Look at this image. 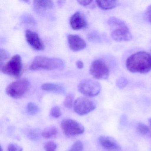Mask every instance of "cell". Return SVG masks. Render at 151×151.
<instances>
[{
    "label": "cell",
    "instance_id": "cell-33",
    "mask_svg": "<svg viewBox=\"0 0 151 151\" xmlns=\"http://www.w3.org/2000/svg\"><path fill=\"white\" fill-rule=\"evenodd\" d=\"M3 151V150H2V147H1V151Z\"/></svg>",
    "mask_w": 151,
    "mask_h": 151
},
{
    "label": "cell",
    "instance_id": "cell-4",
    "mask_svg": "<svg viewBox=\"0 0 151 151\" xmlns=\"http://www.w3.org/2000/svg\"><path fill=\"white\" fill-rule=\"evenodd\" d=\"M22 70V59L19 55H14L10 60L1 68V71L3 74L14 78L20 77Z\"/></svg>",
    "mask_w": 151,
    "mask_h": 151
},
{
    "label": "cell",
    "instance_id": "cell-1",
    "mask_svg": "<svg viewBox=\"0 0 151 151\" xmlns=\"http://www.w3.org/2000/svg\"><path fill=\"white\" fill-rule=\"evenodd\" d=\"M126 67L132 73H148L151 70V55L143 51L135 53L126 60Z\"/></svg>",
    "mask_w": 151,
    "mask_h": 151
},
{
    "label": "cell",
    "instance_id": "cell-15",
    "mask_svg": "<svg viewBox=\"0 0 151 151\" xmlns=\"http://www.w3.org/2000/svg\"><path fill=\"white\" fill-rule=\"evenodd\" d=\"M33 5L37 9H51L54 7V3L49 0H35L33 1Z\"/></svg>",
    "mask_w": 151,
    "mask_h": 151
},
{
    "label": "cell",
    "instance_id": "cell-7",
    "mask_svg": "<svg viewBox=\"0 0 151 151\" xmlns=\"http://www.w3.org/2000/svg\"><path fill=\"white\" fill-rule=\"evenodd\" d=\"M61 126L64 134L69 137L78 136L84 132V128L83 125L73 119L63 120Z\"/></svg>",
    "mask_w": 151,
    "mask_h": 151
},
{
    "label": "cell",
    "instance_id": "cell-14",
    "mask_svg": "<svg viewBox=\"0 0 151 151\" xmlns=\"http://www.w3.org/2000/svg\"><path fill=\"white\" fill-rule=\"evenodd\" d=\"M41 89L47 91L57 93H64L65 89L62 86L52 83H45L41 85Z\"/></svg>",
    "mask_w": 151,
    "mask_h": 151
},
{
    "label": "cell",
    "instance_id": "cell-31",
    "mask_svg": "<svg viewBox=\"0 0 151 151\" xmlns=\"http://www.w3.org/2000/svg\"><path fill=\"white\" fill-rule=\"evenodd\" d=\"M77 67L79 69H81L83 68L84 67V63L81 60H78L76 62Z\"/></svg>",
    "mask_w": 151,
    "mask_h": 151
},
{
    "label": "cell",
    "instance_id": "cell-29",
    "mask_svg": "<svg viewBox=\"0 0 151 151\" xmlns=\"http://www.w3.org/2000/svg\"><path fill=\"white\" fill-rule=\"evenodd\" d=\"M145 17L147 20L151 23V5L147 8L145 12Z\"/></svg>",
    "mask_w": 151,
    "mask_h": 151
},
{
    "label": "cell",
    "instance_id": "cell-11",
    "mask_svg": "<svg viewBox=\"0 0 151 151\" xmlns=\"http://www.w3.org/2000/svg\"><path fill=\"white\" fill-rule=\"evenodd\" d=\"M68 40L70 48L74 52L81 51L86 47L85 41L78 35L69 34Z\"/></svg>",
    "mask_w": 151,
    "mask_h": 151
},
{
    "label": "cell",
    "instance_id": "cell-5",
    "mask_svg": "<svg viewBox=\"0 0 151 151\" xmlns=\"http://www.w3.org/2000/svg\"><path fill=\"white\" fill-rule=\"evenodd\" d=\"M79 92L88 97H93L100 92L101 86L100 83L91 79H84L78 86Z\"/></svg>",
    "mask_w": 151,
    "mask_h": 151
},
{
    "label": "cell",
    "instance_id": "cell-32",
    "mask_svg": "<svg viewBox=\"0 0 151 151\" xmlns=\"http://www.w3.org/2000/svg\"><path fill=\"white\" fill-rule=\"evenodd\" d=\"M149 123L150 124V126H151V118L149 119Z\"/></svg>",
    "mask_w": 151,
    "mask_h": 151
},
{
    "label": "cell",
    "instance_id": "cell-30",
    "mask_svg": "<svg viewBox=\"0 0 151 151\" xmlns=\"http://www.w3.org/2000/svg\"><path fill=\"white\" fill-rule=\"evenodd\" d=\"M92 2V1H78V2L79 3L80 5L84 6H88Z\"/></svg>",
    "mask_w": 151,
    "mask_h": 151
},
{
    "label": "cell",
    "instance_id": "cell-21",
    "mask_svg": "<svg viewBox=\"0 0 151 151\" xmlns=\"http://www.w3.org/2000/svg\"><path fill=\"white\" fill-rule=\"evenodd\" d=\"M137 129L139 133L143 135H147L150 132V129L149 127L141 123L138 124Z\"/></svg>",
    "mask_w": 151,
    "mask_h": 151
},
{
    "label": "cell",
    "instance_id": "cell-3",
    "mask_svg": "<svg viewBox=\"0 0 151 151\" xmlns=\"http://www.w3.org/2000/svg\"><path fill=\"white\" fill-rule=\"evenodd\" d=\"M30 83L25 78L17 79L9 84L6 89L7 94L14 99H20L27 93Z\"/></svg>",
    "mask_w": 151,
    "mask_h": 151
},
{
    "label": "cell",
    "instance_id": "cell-20",
    "mask_svg": "<svg viewBox=\"0 0 151 151\" xmlns=\"http://www.w3.org/2000/svg\"><path fill=\"white\" fill-rule=\"evenodd\" d=\"M74 99V94L72 93L68 94L64 100V103H63L64 106L67 108H71L73 106Z\"/></svg>",
    "mask_w": 151,
    "mask_h": 151
},
{
    "label": "cell",
    "instance_id": "cell-12",
    "mask_svg": "<svg viewBox=\"0 0 151 151\" xmlns=\"http://www.w3.org/2000/svg\"><path fill=\"white\" fill-rule=\"evenodd\" d=\"M101 146L109 151H120L121 147L119 144L112 138L106 136H101L99 139Z\"/></svg>",
    "mask_w": 151,
    "mask_h": 151
},
{
    "label": "cell",
    "instance_id": "cell-24",
    "mask_svg": "<svg viewBox=\"0 0 151 151\" xmlns=\"http://www.w3.org/2000/svg\"><path fill=\"white\" fill-rule=\"evenodd\" d=\"M45 151H55L57 148V145L53 141H48L44 146Z\"/></svg>",
    "mask_w": 151,
    "mask_h": 151
},
{
    "label": "cell",
    "instance_id": "cell-17",
    "mask_svg": "<svg viewBox=\"0 0 151 151\" xmlns=\"http://www.w3.org/2000/svg\"><path fill=\"white\" fill-rule=\"evenodd\" d=\"M58 133L57 128L55 126H51L45 129L41 133V136L45 138H53L56 137Z\"/></svg>",
    "mask_w": 151,
    "mask_h": 151
},
{
    "label": "cell",
    "instance_id": "cell-23",
    "mask_svg": "<svg viewBox=\"0 0 151 151\" xmlns=\"http://www.w3.org/2000/svg\"><path fill=\"white\" fill-rule=\"evenodd\" d=\"M128 80L123 77H121L116 80V85L119 89H123L128 85Z\"/></svg>",
    "mask_w": 151,
    "mask_h": 151
},
{
    "label": "cell",
    "instance_id": "cell-28",
    "mask_svg": "<svg viewBox=\"0 0 151 151\" xmlns=\"http://www.w3.org/2000/svg\"><path fill=\"white\" fill-rule=\"evenodd\" d=\"M40 132L35 130H31L29 132V137L32 139H37L39 138Z\"/></svg>",
    "mask_w": 151,
    "mask_h": 151
},
{
    "label": "cell",
    "instance_id": "cell-9",
    "mask_svg": "<svg viewBox=\"0 0 151 151\" xmlns=\"http://www.w3.org/2000/svg\"><path fill=\"white\" fill-rule=\"evenodd\" d=\"M111 32V36L112 38L117 42L130 41L132 39V35L127 27L126 24L113 27Z\"/></svg>",
    "mask_w": 151,
    "mask_h": 151
},
{
    "label": "cell",
    "instance_id": "cell-19",
    "mask_svg": "<svg viewBox=\"0 0 151 151\" xmlns=\"http://www.w3.org/2000/svg\"><path fill=\"white\" fill-rule=\"evenodd\" d=\"M125 24L124 22L115 17H110L108 20V24L112 28L123 25Z\"/></svg>",
    "mask_w": 151,
    "mask_h": 151
},
{
    "label": "cell",
    "instance_id": "cell-8",
    "mask_svg": "<svg viewBox=\"0 0 151 151\" xmlns=\"http://www.w3.org/2000/svg\"><path fill=\"white\" fill-rule=\"evenodd\" d=\"M96 107V103L93 101L85 97H79L74 102V111L79 115L89 114L93 111Z\"/></svg>",
    "mask_w": 151,
    "mask_h": 151
},
{
    "label": "cell",
    "instance_id": "cell-2",
    "mask_svg": "<svg viewBox=\"0 0 151 151\" xmlns=\"http://www.w3.org/2000/svg\"><path fill=\"white\" fill-rule=\"evenodd\" d=\"M65 67L64 62L59 58H49L43 56L35 57L29 67L31 70H63Z\"/></svg>",
    "mask_w": 151,
    "mask_h": 151
},
{
    "label": "cell",
    "instance_id": "cell-13",
    "mask_svg": "<svg viewBox=\"0 0 151 151\" xmlns=\"http://www.w3.org/2000/svg\"><path fill=\"white\" fill-rule=\"evenodd\" d=\"M70 23L71 28L74 30H79L86 28L87 22L84 17L79 12H77L71 17Z\"/></svg>",
    "mask_w": 151,
    "mask_h": 151
},
{
    "label": "cell",
    "instance_id": "cell-6",
    "mask_svg": "<svg viewBox=\"0 0 151 151\" xmlns=\"http://www.w3.org/2000/svg\"><path fill=\"white\" fill-rule=\"evenodd\" d=\"M90 73L93 77L97 79H106L109 76V68L103 60L93 61L90 68Z\"/></svg>",
    "mask_w": 151,
    "mask_h": 151
},
{
    "label": "cell",
    "instance_id": "cell-26",
    "mask_svg": "<svg viewBox=\"0 0 151 151\" xmlns=\"http://www.w3.org/2000/svg\"><path fill=\"white\" fill-rule=\"evenodd\" d=\"M61 111L58 106H54L51 110V115L54 118H58L61 116Z\"/></svg>",
    "mask_w": 151,
    "mask_h": 151
},
{
    "label": "cell",
    "instance_id": "cell-10",
    "mask_svg": "<svg viewBox=\"0 0 151 151\" xmlns=\"http://www.w3.org/2000/svg\"><path fill=\"white\" fill-rule=\"evenodd\" d=\"M25 37L28 44L35 50L42 51L45 49V45L37 32L27 30Z\"/></svg>",
    "mask_w": 151,
    "mask_h": 151
},
{
    "label": "cell",
    "instance_id": "cell-16",
    "mask_svg": "<svg viewBox=\"0 0 151 151\" xmlns=\"http://www.w3.org/2000/svg\"><path fill=\"white\" fill-rule=\"evenodd\" d=\"M96 2L100 8L104 10L113 9L118 5L117 1H97Z\"/></svg>",
    "mask_w": 151,
    "mask_h": 151
},
{
    "label": "cell",
    "instance_id": "cell-18",
    "mask_svg": "<svg viewBox=\"0 0 151 151\" xmlns=\"http://www.w3.org/2000/svg\"><path fill=\"white\" fill-rule=\"evenodd\" d=\"M27 112L29 114L34 115L39 112V108L35 103L29 102L27 105Z\"/></svg>",
    "mask_w": 151,
    "mask_h": 151
},
{
    "label": "cell",
    "instance_id": "cell-25",
    "mask_svg": "<svg viewBox=\"0 0 151 151\" xmlns=\"http://www.w3.org/2000/svg\"><path fill=\"white\" fill-rule=\"evenodd\" d=\"M83 148V143L78 140L75 142L72 145L69 151H82Z\"/></svg>",
    "mask_w": 151,
    "mask_h": 151
},
{
    "label": "cell",
    "instance_id": "cell-27",
    "mask_svg": "<svg viewBox=\"0 0 151 151\" xmlns=\"http://www.w3.org/2000/svg\"><path fill=\"white\" fill-rule=\"evenodd\" d=\"M23 149L21 146L16 144H10L8 146V151H22Z\"/></svg>",
    "mask_w": 151,
    "mask_h": 151
},
{
    "label": "cell",
    "instance_id": "cell-22",
    "mask_svg": "<svg viewBox=\"0 0 151 151\" xmlns=\"http://www.w3.org/2000/svg\"><path fill=\"white\" fill-rule=\"evenodd\" d=\"M9 57V54L6 50L4 49H1L0 50V65L1 68L3 66V63L5 61L7 60Z\"/></svg>",
    "mask_w": 151,
    "mask_h": 151
}]
</instances>
